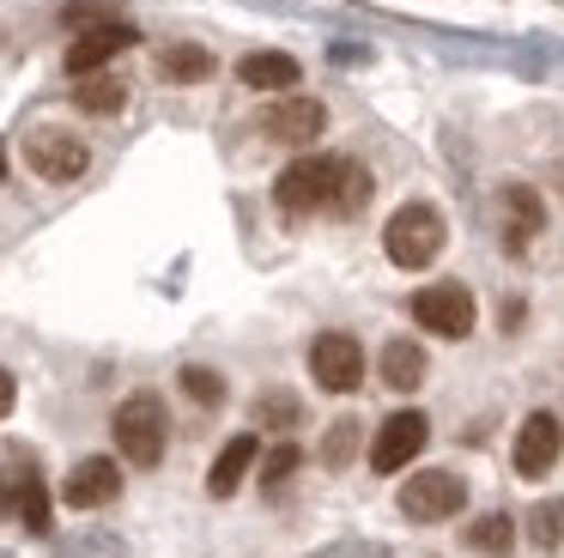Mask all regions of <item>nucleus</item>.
Instances as JSON below:
<instances>
[{
	"label": "nucleus",
	"instance_id": "obj_18",
	"mask_svg": "<svg viewBox=\"0 0 564 558\" xmlns=\"http://www.w3.org/2000/svg\"><path fill=\"white\" fill-rule=\"evenodd\" d=\"M207 73H213V55L195 43H171L159 55V79H171V85H200Z\"/></svg>",
	"mask_w": 564,
	"mask_h": 558
},
{
	"label": "nucleus",
	"instance_id": "obj_5",
	"mask_svg": "<svg viewBox=\"0 0 564 558\" xmlns=\"http://www.w3.org/2000/svg\"><path fill=\"white\" fill-rule=\"evenodd\" d=\"M431 443V419L413 407L389 412V419L377 425V437H370V468L377 473H401L406 461H419V449Z\"/></svg>",
	"mask_w": 564,
	"mask_h": 558
},
{
	"label": "nucleus",
	"instance_id": "obj_19",
	"mask_svg": "<svg viewBox=\"0 0 564 558\" xmlns=\"http://www.w3.org/2000/svg\"><path fill=\"white\" fill-rule=\"evenodd\" d=\"M370 170L358 164V158H340V182H334V218H352V213H365L370 206Z\"/></svg>",
	"mask_w": 564,
	"mask_h": 558
},
{
	"label": "nucleus",
	"instance_id": "obj_10",
	"mask_svg": "<svg viewBox=\"0 0 564 558\" xmlns=\"http://www.w3.org/2000/svg\"><path fill=\"white\" fill-rule=\"evenodd\" d=\"M558 449H564L558 419H552V412H528V419H522V431H516L510 461H516V473H522V480H546V473H552V461H558Z\"/></svg>",
	"mask_w": 564,
	"mask_h": 558
},
{
	"label": "nucleus",
	"instance_id": "obj_17",
	"mask_svg": "<svg viewBox=\"0 0 564 558\" xmlns=\"http://www.w3.org/2000/svg\"><path fill=\"white\" fill-rule=\"evenodd\" d=\"M13 480H19V516H25V528L31 534H50V485H43L37 461H25Z\"/></svg>",
	"mask_w": 564,
	"mask_h": 558
},
{
	"label": "nucleus",
	"instance_id": "obj_22",
	"mask_svg": "<svg viewBox=\"0 0 564 558\" xmlns=\"http://www.w3.org/2000/svg\"><path fill=\"white\" fill-rule=\"evenodd\" d=\"M528 540H534L540 552H552V546L564 540V497H546V504H534V516H528Z\"/></svg>",
	"mask_w": 564,
	"mask_h": 558
},
{
	"label": "nucleus",
	"instance_id": "obj_4",
	"mask_svg": "<svg viewBox=\"0 0 564 558\" xmlns=\"http://www.w3.org/2000/svg\"><path fill=\"white\" fill-rule=\"evenodd\" d=\"M413 315L425 334L437 340H467L474 334V291L462 286V279H437V286H425L413 298Z\"/></svg>",
	"mask_w": 564,
	"mask_h": 558
},
{
	"label": "nucleus",
	"instance_id": "obj_20",
	"mask_svg": "<svg viewBox=\"0 0 564 558\" xmlns=\"http://www.w3.org/2000/svg\"><path fill=\"white\" fill-rule=\"evenodd\" d=\"M74 104L86 109V116H116V109L128 104V85L116 79V73H86L74 92Z\"/></svg>",
	"mask_w": 564,
	"mask_h": 558
},
{
	"label": "nucleus",
	"instance_id": "obj_12",
	"mask_svg": "<svg viewBox=\"0 0 564 558\" xmlns=\"http://www.w3.org/2000/svg\"><path fill=\"white\" fill-rule=\"evenodd\" d=\"M116 492H122V468H116L110 455H86V461H74V473H67L62 504L67 509H104V504H116Z\"/></svg>",
	"mask_w": 564,
	"mask_h": 558
},
{
	"label": "nucleus",
	"instance_id": "obj_23",
	"mask_svg": "<svg viewBox=\"0 0 564 558\" xmlns=\"http://www.w3.org/2000/svg\"><path fill=\"white\" fill-rule=\"evenodd\" d=\"M297 461H304V449H297V443H273L268 455H261V485H268V492H280V485L297 473Z\"/></svg>",
	"mask_w": 564,
	"mask_h": 558
},
{
	"label": "nucleus",
	"instance_id": "obj_27",
	"mask_svg": "<svg viewBox=\"0 0 564 558\" xmlns=\"http://www.w3.org/2000/svg\"><path fill=\"white\" fill-rule=\"evenodd\" d=\"M352 449H358V419H340L328 431V443H322V461H328V468H346V461H352Z\"/></svg>",
	"mask_w": 564,
	"mask_h": 558
},
{
	"label": "nucleus",
	"instance_id": "obj_6",
	"mask_svg": "<svg viewBox=\"0 0 564 558\" xmlns=\"http://www.w3.org/2000/svg\"><path fill=\"white\" fill-rule=\"evenodd\" d=\"M462 504H467V485H462V473H449V468H419L413 480L401 485V509L413 522H449Z\"/></svg>",
	"mask_w": 564,
	"mask_h": 558
},
{
	"label": "nucleus",
	"instance_id": "obj_28",
	"mask_svg": "<svg viewBox=\"0 0 564 558\" xmlns=\"http://www.w3.org/2000/svg\"><path fill=\"white\" fill-rule=\"evenodd\" d=\"M19 504V480H13V473H7V468H0V516H7V509H13Z\"/></svg>",
	"mask_w": 564,
	"mask_h": 558
},
{
	"label": "nucleus",
	"instance_id": "obj_7",
	"mask_svg": "<svg viewBox=\"0 0 564 558\" xmlns=\"http://www.w3.org/2000/svg\"><path fill=\"white\" fill-rule=\"evenodd\" d=\"M25 164L37 170L43 182H79L86 164H91V146L79 140V133H67V128H37L25 140Z\"/></svg>",
	"mask_w": 564,
	"mask_h": 558
},
{
	"label": "nucleus",
	"instance_id": "obj_24",
	"mask_svg": "<svg viewBox=\"0 0 564 558\" xmlns=\"http://www.w3.org/2000/svg\"><path fill=\"white\" fill-rule=\"evenodd\" d=\"M297 412H304V407H297V395H285V388H268V395L256 400V419L273 425V431H292Z\"/></svg>",
	"mask_w": 564,
	"mask_h": 558
},
{
	"label": "nucleus",
	"instance_id": "obj_26",
	"mask_svg": "<svg viewBox=\"0 0 564 558\" xmlns=\"http://www.w3.org/2000/svg\"><path fill=\"white\" fill-rule=\"evenodd\" d=\"M183 388L200 400V407H219V400H225V376L219 371H200V364H188V371H183Z\"/></svg>",
	"mask_w": 564,
	"mask_h": 558
},
{
	"label": "nucleus",
	"instance_id": "obj_3",
	"mask_svg": "<svg viewBox=\"0 0 564 558\" xmlns=\"http://www.w3.org/2000/svg\"><path fill=\"white\" fill-rule=\"evenodd\" d=\"M334 182H340V158H297L280 170L273 201L285 213H334Z\"/></svg>",
	"mask_w": 564,
	"mask_h": 558
},
{
	"label": "nucleus",
	"instance_id": "obj_9",
	"mask_svg": "<svg viewBox=\"0 0 564 558\" xmlns=\"http://www.w3.org/2000/svg\"><path fill=\"white\" fill-rule=\"evenodd\" d=\"M140 43V31L128 19H110V24H91V31H79L74 36V49H67V73L74 79H86V73H104L122 49H134Z\"/></svg>",
	"mask_w": 564,
	"mask_h": 558
},
{
	"label": "nucleus",
	"instance_id": "obj_2",
	"mask_svg": "<svg viewBox=\"0 0 564 558\" xmlns=\"http://www.w3.org/2000/svg\"><path fill=\"white\" fill-rule=\"evenodd\" d=\"M110 431H116V449H122L134 468H159L164 437H171V412H164V400L152 395V388H134V395L116 407Z\"/></svg>",
	"mask_w": 564,
	"mask_h": 558
},
{
	"label": "nucleus",
	"instance_id": "obj_16",
	"mask_svg": "<svg viewBox=\"0 0 564 558\" xmlns=\"http://www.w3.org/2000/svg\"><path fill=\"white\" fill-rule=\"evenodd\" d=\"M425 371H431V358H425V346H419V340H389V346H382V383L389 388H419L425 383Z\"/></svg>",
	"mask_w": 564,
	"mask_h": 558
},
{
	"label": "nucleus",
	"instance_id": "obj_11",
	"mask_svg": "<svg viewBox=\"0 0 564 558\" xmlns=\"http://www.w3.org/2000/svg\"><path fill=\"white\" fill-rule=\"evenodd\" d=\"M322 128H328L322 97H280V104L261 116V133L280 140V146H310V140H322Z\"/></svg>",
	"mask_w": 564,
	"mask_h": 558
},
{
	"label": "nucleus",
	"instance_id": "obj_8",
	"mask_svg": "<svg viewBox=\"0 0 564 558\" xmlns=\"http://www.w3.org/2000/svg\"><path fill=\"white\" fill-rule=\"evenodd\" d=\"M310 376H316V388H328V395H352V388L365 383V346H358L352 334H316V346H310Z\"/></svg>",
	"mask_w": 564,
	"mask_h": 558
},
{
	"label": "nucleus",
	"instance_id": "obj_14",
	"mask_svg": "<svg viewBox=\"0 0 564 558\" xmlns=\"http://www.w3.org/2000/svg\"><path fill=\"white\" fill-rule=\"evenodd\" d=\"M297 73H304V67H297L285 49H256V55L237 61V79H243L249 92H292Z\"/></svg>",
	"mask_w": 564,
	"mask_h": 558
},
{
	"label": "nucleus",
	"instance_id": "obj_1",
	"mask_svg": "<svg viewBox=\"0 0 564 558\" xmlns=\"http://www.w3.org/2000/svg\"><path fill=\"white\" fill-rule=\"evenodd\" d=\"M443 243H449V225H443V213L431 201H406L401 213L382 225V249H389V261L406 267V273H419V267L437 261Z\"/></svg>",
	"mask_w": 564,
	"mask_h": 558
},
{
	"label": "nucleus",
	"instance_id": "obj_15",
	"mask_svg": "<svg viewBox=\"0 0 564 558\" xmlns=\"http://www.w3.org/2000/svg\"><path fill=\"white\" fill-rule=\"evenodd\" d=\"M256 455H261V443H256L249 431L231 437V443L219 449V461L207 468V492H213V497H231L237 485H243V473H249V461H256Z\"/></svg>",
	"mask_w": 564,
	"mask_h": 558
},
{
	"label": "nucleus",
	"instance_id": "obj_13",
	"mask_svg": "<svg viewBox=\"0 0 564 558\" xmlns=\"http://www.w3.org/2000/svg\"><path fill=\"white\" fill-rule=\"evenodd\" d=\"M503 218H510V225H503V249H528V243L540 237V230H546V206H540V194L528 189V182H510V189H503Z\"/></svg>",
	"mask_w": 564,
	"mask_h": 558
},
{
	"label": "nucleus",
	"instance_id": "obj_25",
	"mask_svg": "<svg viewBox=\"0 0 564 558\" xmlns=\"http://www.w3.org/2000/svg\"><path fill=\"white\" fill-rule=\"evenodd\" d=\"M116 19V7H110V0H74V7H67L62 12V24H67V31H91V24H110Z\"/></svg>",
	"mask_w": 564,
	"mask_h": 558
},
{
	"label": "nucleus",
	"instance_id": "obj_21",
	"mask_svg": "<svg viewBox=\"0 0 564 558\" xmlns=\"http://www.w3.org/2000/svg\"><path fill=\"white\" fill-rule=\"evenodd\" d=\"M467 546H474V552H510L516 546V522L503 516V509H491V516H479V522H467Z\"/></svg>",
	"mask_w": 564,
	"mask_h": 558
},
{
	"label": "nucleus",
	"instance_id": "obj_29",
	"mask_svg": "<svg viewBox=\"0 0 564 558\" xmlns=\"http://www.w3.org/2000/svg\"><path fill=\"white\" fill-rule=\"evenodd\" d=\"M13 400H19V383H13V371H0V419L13 412Z\"/></svg>",
	"mask_w": 564,
	"mask_h": 558
}]
</instances>
